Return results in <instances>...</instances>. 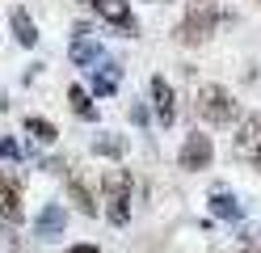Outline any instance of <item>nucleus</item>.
I'll list each match as a JSON object with an SVG mask.
<instances>
[{
    "instance_id": "obj_1",
    "label": "nucleus",
    "mask_w": 261,
    "mask_h": 253,
    "mask_svg": "<svg viewBox=\"0 0 261 253\" xmlns=\"http://www.w3.org/2000/svg\"><path fill=\"white\" fill-rule=\"evenodd\" d=\"M130 190H135V177L126 169H106L101 173V198H106V219L114 228H122L130 219Z\"/></svg>"
},
{
    "instance_id": "obj_2",
    "label": "nucleus",
    "mask_w": 261,
    "mask_h": 253,
    "mask_svg": "<svg viewBox=\"0 0 261 253\" xmlns=\"http://www.w3.org/2000/svg\"><path fill=\"white\" fill-rule=\"evenodd\" d=\"M198 114L211 127H227V123L240 118V106H236L232 89H223V84H202L198 89Z\"/></svg>"
},
{
    "instance_id": "obj_3",
    "label": "nucleus",
    "mask_w": 261,
    "mask_h": 253,
    "mask_svg": "<svg viewBox=\"0 0 261 253\" xmlns=\"http://www.w3.org/2000/svg\"><path fill=\"white\" fill-rule=\"evenodd\" d=\"M215 30H219V5H194V9L181 17V26H177L173 38L181 42V47H198V42H206Z\"/></svg>"
},
{
    "instance_id": "obj_4",
    "label": "nucleus",
    "mask_w": 261,
    "mask_h": 253,
    "mask_svg": "<svg viewBox=\"0 0 261 253\" xmlns=\"http://www.w3.org/2000/svg\"><path fill=\"white\" fill-rule=\"evenodd\" d=\"M211 156H215V144H211V135H202V131H190L181 152H177V160H181L186 173H202V169H211Z\"/></svg>"
},
{
    "instance_id": "obj_5",
    "label": "nucleus",
    "mask_w": 261,
    "mask_h": 253,
    "mask_svg": "<svg viewBox=\"0 0 261 253\" xmlns=\"http://www.w3.org/2000/svg\"><path fill=\"white\" fill-rule=\"evenodd\" d=\"M232 152H236L240 160H253V165H261V114L240 118L236 140H232Z\"/></svg>"
},
{
    "instance_id": "obj_6",
    "label": "nucleus",
    "mask_w": 261,
    "mask_h": 253,
    "mask_svg": "<svg viewBox=\"0 0 261 253\" xmlns=\"http://www.w3.org/2000/svg\"><path fill=\"white\" fill-rule=\"evenodd\" d=\"M148 93H152V106H156V123L160 127H173L177 123V93H173V84L165 76H152Z\"/></svg>"
},
{
    "instance_id": "obj_7",
    "label": "nucleus",
    "mask_w": 261,
    "mask_h": 253,
    "mask_svg": "<svg viewBox=\"0 0 261 253\" xmlns=\"http://www.w3.org/2000/svg\"><path fill=\"white\" fill-rule=\"evenodd\" d=\"M89 9L101 17V21L118 26V30H126V34H135V30H139V26H135V13H130L126 0H89Z\"/></svg>"
},
{
    "instance_id": "obj_8",
    "label": "nucleus",
    "mask_w": 261,
    "mask_h": 253,
    "mask_svg": "<svg viewBox=\"0 0 261 253\" xmlns=\"http://www.w3.org/2000/svg\"><path fill=\"white\" fill-rule=\"evenodd\" d=\"M68 55H72L76 67H89V63L101 59V42L93 38V30H89V26H76V30H72V47H68Z\"/></svg>"
},
{
    "instance_id": "obj_9",
    "label": "nucleus",
    "mask_w": 261,
    "mask_h": 253,
    "mask_svg": "<svg viewBox=\"0 0 261 253\" xmlns=\"http://www.w3.org/2000/svg\"><path fill=\"white\" fill-rule=\"evenodd\" d=\"M63 224H68V211H63L59 202H46V207L38 211V219H34V236L38 241H55V236L63 232Z\"/></svg>"
},
{
    "instance_id": "obj_10",
    "label": "nucleus",
    "mask_w": 261,
    "mask_h": 253,
    "mask_svg": "<svg viewBox=\"0 0 261 253\" xmlns=\"http://www.w3.org/2000/svg\"><path fill=\"white\" fill-rule=\"evenodd\" d=\"M0 219L5 224L21 219V181L17 177H0Z\"/></svg>"
},
{
    "instance_id": "obj_11",
    "label": "nucleus",
    "mask_w": 261,
    "mask_h": 253,
    "mask_svg": "<svg viewBox=\"0 0 261 253\" xmlns=\"http://www.w3.org/2000/svg\"><path fill=\"white\" fill-rule=\"evenodd\" d=\"M118 80H122L118 63H97V67H93V93H97V97L118 93Z\"/></svg>"
},
{
    "instance_id": "obj_12",
    "label": "nucleus",
    "mask_w": 261,
    "mask_h": 253,
    "mask_svg": "<svg viewBox=\"0 0 261 253\" xmlns=\"http://www.w3.org/2000/svg\"><path fill=\"white\" fill-rule=\"evenodd\" d=\"M68 202H72V207H76L80 215H89V219H93V215H101V207H97V202H93L89 186L80 181V177H72V181H68Z\"/></svg>"
},
{
    "instance_id": "obj_13",
    "label": "nucleus",
    "mask_w": 261,
    "mask_h": 253,
    "mask_svg": "<svg viewBox=\"0 0 261 253\" xmlns=\"http://www.w3.org/2000/svg\"><path fill=\"white\" fill-rule=\"evenodd\" d=\"M68 106H72V114H76V118H85V123H93V118H97L93 93H89V89H80V84H72V89H68Z\"/></svg>"
},
{
    "instance_id": "obj_14",
    "label": "nucleus",
    "mask_w": 261,
    "mask_h": 253,
    "mask_svg": "<svg viewBox=\"0 0 261 253\" xmlns=\"http://www.w3.org/2000/svg\"><path fill=\"white\" fill-rule=\"evenodd\" d=\"M25 135H30L34 144H55V140H59L55 123H51V118H38V114H30V118H25Z\"/></svg>"
},
{
    "instance_id": "obj_15",
    "label": "nucleus",
    "mask_w": 261,
    "mask_h": 253,
    "mask_svg": "<svg viewBox=\"0 0 261 253\" xmlns=\"http://www.w3.org/2000/svg\"><path fill=\"white\" fill-rule=\"evenodd\" d=\"M13 34H17V42L21 47H38V30H34V21H30V13L25 9H13Z\"/></svg>"
},
{
    "instance_id": "obj_16",
    "label": "nucleus",
    "mask_w": 261,
    "mask_h": 253,
    "mask_svg": "<svg viewBox=\"0 0 261 253\" xmlns=\"http://www.w3.org/2000/svg\"><path fill=\"white\" fill-rule=\"evenodd\" d=\"M211 211H215L219 219H232V224L244 215V207H240V202H236L232 194H227V190H215V194H211Z\"/></svg>"
},
{
    "instance_id": "obj_17",
    "label": "nucleus",
    "mask_w": 261,
    "mask_h": 253,
    "mask_svg": "<svg viewBox=\"0 0 261 253\" xmlns=\"http://www.w3.org/2000/svg\"><path fill=\"white\" fill-rule=\"evenodd\" d=\"M93 152H97V156H114V160H118V156H126V140H122V135H97Z\"/></svg>"
},
{
    "instance_id": "obj_18",
    "label": "nucleus",
    "mask_w": 261,
    "mask_h": 253,
    "mask_svg": "<svg viewBox=\"0 0 261 253\" xmlns=\"http://www.w3.org/2000/svg\"><path fill=\"white\" fill-rule=\"evenodd\" d=\"M0 156L17 160V156H21V148H17V140H0Z\"/></svg>"
},
{
    "instance_id": "obj_19",
    "label": "nucleus",
    "mask_w": 261,
    "mask_h": 253,
    "mask_svg": "<svg viewBox=\"0 0 261 253\" xmlns=\"http://www.w3.org/2000/svg\"><path fill=\"white\" fill-rule=\"evenodd\" d=\"M130 123H139V127L148 123V106H143V101H139V106H130Z\"/></svg>"
},
{
    "instance_id": "obj_20",
    "label": "nucleus",
    "mask_w": 261,
    "mask_h": 253,
    "mask_svg": "<svg viewBox=\"0 0 261 253\" xmlns=\"http://www.w3.org/2000/svg\"><path fill=\"white\" fill-rule=\"evenodd\" d=\"M68 253H101V249H97V245H72Z\"/></svg>"
},
{
    "instance_id": "obj_21",
    "label": "nucleus",
    "mask_w": 261,
    "mask_h": 253,
    "mask_svg": "<svg viewBox=\"0 0 261 253\" xmlns=\"http://www.w3.org/2000/svg\"><path fill=\"white\" fill-rule=\"evenodd\" d=\"M0 110H9V97H5V89H0Z\"/></svg>"
},
{
    "instance_id": "obj_22",
    "label": "nucleus",
    "mask_w": 261,
    "mask_h": 253,
    "mask_svg": "<svg viewBox=\"0 0 261 253\" xmlns=\"http://www.w3.org/2000/svg\"><path fill=\"white\" fill-rule=\"evenodd\" d=\"M194 5H223V0H194Z\"/></svg>"
},
{
    "instance_id": "obj_23",
    "label": "nucleus",
    "mask_w": 261,
    "mask_h": 253,
    "mask_svg": "<svg viewBox=\"0 0 261 253\" xmlns=\"http://www.w3.org/2000/svg\"><path fill=\"white\" fill-rule=\"evenodd\" d=\"M240 253H257V249H240Z\"/></svg>"
}]
</instances>
